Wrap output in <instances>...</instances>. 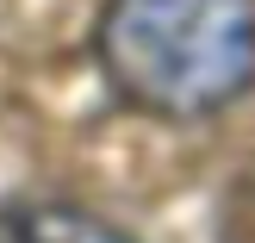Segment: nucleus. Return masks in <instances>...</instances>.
<instances>
[{
	"instance_id": "1",
	"label": "nucleus",
	"mask_w": 255,
	"mask_h": 243,
	"mask_svg": "<svg viewBox=\"0 0 255 243\" xmlns=\"http://www.w3.org/2000/svg\"><path fill=\"white\" fill-rule=\"evenodd\" d=\"M100 56L131 106L162 119L212 112L255 75V0H112Z\"/></svg>"
},
{
	"instance_id": "2",
	"label": "nucleus",
	"mask_w": 255,
	"mask_h": 243,
	"mask_svg": "<svg viewBox=\"0 0 255 243\" xmlns=\"http://www.w3.org/2000/svg\"><path fill=\"white\" fill-rule=\"evenodd\" d=\"M0 243H131V237L69 206H25L0 212Z\"/></svg>"
}]
</instances>
